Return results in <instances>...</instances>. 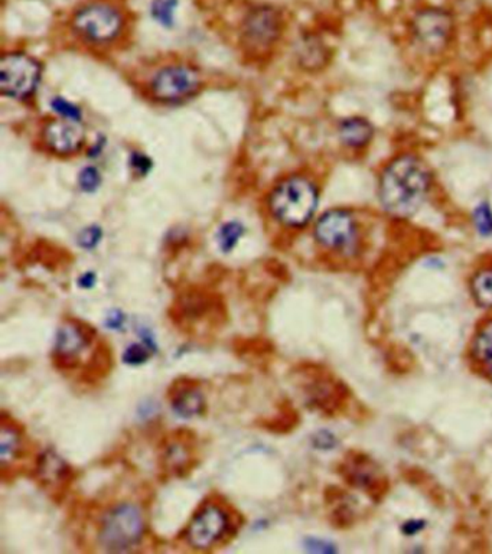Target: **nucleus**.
<instances>
[{
  "label": "nucleus",
  "instance_id": "nucleus-1",
  "mask_svg": "<svg viewBox=\"0 0 492 554\" xmlns=\"http://www.w3.org/2000/svg\"><path fill=\"white\" fill-rule=\"evenodd\" d=\"M430 188L428 167L417 158L404 155L390 163L380 179V199L384 210L407 218L419 211Z\"/></svg>",
  "mask_w": 492,
  "mask_h": 554
},
{
  "label": "nucleus",
  "instance_id": "nucleus-2",
  "mask_svg": "<svg viewBox=\"0 0 492 554\" xmlns=\"http://www.w3.org/2000/svg\"><path fill=\"white\" fill-rule=\"evenodd\" d=\"M318 205L315 185L302 176H292L280 182L270 195V210L280 223L289 227L307 224Z\"/></svg>",
  "mask_w": 492,
  "mask_h": 554
},
{
  "label": "nucleus",
  "instance_id": "nucleus-3",
  "mask_svg": "<svg viewBox=\"0 0 492 554\" xmlns=\"http://www.w3.org/2000/svg\"><path fill=\"white\" fill-rule=\"evenodd\" d=\"M125 26L122 12L107 2L81 6L73 16V29L78 37L93 44L113 41Z\"/></svg>",
  "mask_w": 492,
  "mask_h": 554
},
{
  "label": "nucleus",
  "instance_id": "nucleus-4",
  "mask_svg": "<svg viewBox=\"0 0 492 554\" xmlns=\"http://www.w3.org/2000/svg\"><path fill=\"white\" fill-rule=\"evenodd\" d=\"M143 534V518L138 507L123 504L113 508L100 528V544L107 551H125L138 544Z\"/></svg>",
  "mask_w": 492,
  "mask_h": 554
},
{
  "label": "nucleus",
  "instance_id": "nucleus-5",
  "mask_svg": "<svg viewBox=\"0 0 492 554\" xmlns=\"http://www.w3.org/2000/svg\"><path fill=\"white\" fill-rule=\"evenodd\" d=\"M41 81V65L22 53H10L0 61V91L10 98H28Z\"/></svg>",
  "mask_w": 492,
  "mask_h": 554
},
{
  "label": "nucleus",
  "instance_id": "nucleus-6",
  "mask_svg": "<svg viewBox=\"0 0 492 554\" xmlns=\"http://www.w3.org/2000/svg\"><path fill=\"white\" fill-rule=\"evenodd\" d=\"M199 86L201 78L195 68L188 65H171L152 78L150 91L159 102L176 103L194 95Z\"/></svg>",
  "mask_w": 492,
  "mask_h": 554
},
{
  "label": "nucleus",
  "instance_id": "nucleus-7",
  "mask_svg": "<svg viewBox=\"0 0 492 554\" xmlns=\"http://www.w3.org/2000/svg\"><path fill=\"white\" fill-rule=\"evenodd\" d=\"M282 15L273 6H256L243 21V42L251 51H264L280 37Z\"/></svg>",
  "mask_w": 492,
  "mask_h": 554
},
{
  "label": "nucleus",
  "instance_id": "nucleus-8",
  "mask_svg": "<svg viewBox=\"0 0 492 554\" xmlns=\"http://www.w3.org/2000/svg\"><path fill=\"white\" fill-rule=\"evenodd\" d=\"M412 28L414 38L423 49L435 54L448 45L453 32V19L444 9L428 8L417 12Z\"/></svg>",
  "mask_w": 492,
  "mask_h": 554
},
{
  "label": "nucleus",
  "instance_id": "nucleus-9",
  "mask_svg": "<svg viewBox=\"0 0 492 554\" xmlns=\"http://www.w3.org/2000/svg\"><path fill=\"white\" fill-rule=\"evenodd\" d=\"M315 236L320 244L335 250L352 247L357 237L355 223L349 212L344 210H332L319 218L315 227Z\"/></svg>",
  "mask_w": 492,
  "mask_h": 554
},
{
  "label": "nucleus",
  "instance_id": "nucleus-10",
  "mask_svg": "<svg viewBox=\"0 0 492 554\" xmlns=\"http://www.w3.org/2000/svg\"><path fill=\"white\" fill-rule=\"evenodd\" d=\"M42 138L49 150L58 155H70L80 150L86 134L80 122L57 119L44 127Z\"/></svg>",
  "mask_w": 492,
  "mask_h": 554
},
{
  "label": "nucleus",
  "instance_id": "nucleus-11",
  "mask_svg": "<svg viewBox=\"0 0 492 554\" xmlns=\"http://www.w3.org/2000/svg\"><path fill=\"white\" fill-rule=\"evenodd\" d=\"M226 528V514L217 507H208L197 515L186 533V539L197 548H207L224 534Z\"/></svg>",
  "mask_w": 492,
  "mask_h": 554
},
{
  "label": "nucleus",
  "instance_id": "nucleus-12",
  "mask_svg": "<svg viewBox=\"0 0 492 554\" xmlns=\"http://www.w3.org/2000/svg\"><path fill=\"white\" fill-rule=\"evenodd\" d=\"M374 134L372 126L363 117H349L339 124V138L349 147L365 146Z\"/></svg>",
  "mask_w": 492,
  "mask_h": 554
},
{
  "label": "nucleus",
  "instance_id": "nucleus-13",
  "mask_svg": "<svg viewBox=\"0 0 492 554\" xmlns=\"http://www.w3.org/2000/svg\"><path fill=\"white\" fill-rule=\"evenodd\" d=\"M86 347V337H84L81 329L74 324H65L58 329L55 349L62 357H73L82 351Z\"/></svg>",
  "mask_w": 492,
  "mask_h": 554
},
{
  "label": "nucleus",
  "instance_id": "nucleus-14",
  "mask_svg": "<svg viewBox=\"0 0 492 554\" xmlns=\"http://www.w3.org/2000/svg\"><path fill=\"white\" fill-rule=\"evenodd\" d=\"M202 406H203L202 396L197 390L181 391L172 401L174 410L182 417H194L199 414Z\"/></svg>",
  "mask_w": 492,
  "mask_h": 554
},
{
  "label": "nucleus",
  "instance_id": "nucleus-15",
  "mask_svg": "<svg viewBox=\"0 0 492 554\" xmlns=\"http://www.w3.org/2000/svg\"><path fill=\"white\" fill-rule=\"evenodd\" d=\"M66 472V466L54 452H48L39 462V477L46 483L60 482Z\"/></svg>",
  "mask_w": 492,
  "mask_h": 554
},
{
  "label": "nucleus",
  "instance_id": "nucleus-16",
  "mask_svg": "<svg viewBox=\"0 0 492 554\" xmlns=\"http://www.w3.org/2000/svg\"><path fill=\"white\" fill-rule=\"evenodd\" d=\"M179 0H152L150 15L161 26L172 28Z\"/></svg>",
  "mask_w": 492,
  "mask_h": 554
},
{
  "label": "nucleus",
  "instance_id": "nucleus-17",
  "mask_svg": "<svg viewBox=\"0 0 492 554\" xmlns=\"http://www.w3.org/2000/svg\"><path fill=\"white\" fill-rule=\"evenodd\" d=\"M472 292L481 306L492 308V268H486L473 277Z\"/></svg>",
  "mask_w": 492,
  "mask_h": 554
},
{
  "label": "nucleus",
  "instance_id": "nucleus-18",
  "mask_svg": "<svg viewBox=\"0 0 492 554\" xmlns=\"http://www.w3.org/2000/svg\"><path fill=\"white\" fill-rule=\"evenodd\" d=\"M472 356L482 362H486L492 358V322L484 325L477 337H475L472 344Z\"/></svg>",
  "mask_w": 492,
  "mask_h": 554
},
{
  "label": "nucleus",
  "instance_id": "nucleus-19",
  "mask_svg": "<svg viewBox=\"0 0 492 554\" xmlns=\"http://www.w3.org/2000/svg\"><path fill=\"white\" fill-rule=\"evenodd\" d=\"M243 234H244V228L240 223L231 221V223L224 224L221 228H219V231L217 234L219 248L226 251V253H228V251H231L237 246V243H239Z\"/></svg>",
  "mask_w": 492,
  "mask_h": 554
},
{
  "label": "nucleus",
  "instance_id": "nucleus-20",
  "mask_svg": "<svg viewBox=\"0 0 492 554\" xmlns=\"http://www.w3.org/2000/svg\"><path fill=\"white\" fill-rule=\"evenodd\" d=\"M18 434H16L13 429L5 426L2 429V434H0V455H2L3 465L9 463L13 459L16 450H18Z\"/></svg>",
  "mask_w": 492,
  "mask_h": 554
},
{
  "label": "nucleus",
  "instance_id": "nucleus-21",
  "mask_svg": "<svg viewBox=\"0 0 492 554\" xmlns=\"http://www.w3.org/2000/svg\"><path fill=\"white\" fill-rule=\"evenodd\" d=\"M473 224L482 236H491L492 234V210L486 203H482L475 208Z\"/></svg>",
  "mask_w": 492,
  "mask_h": 554
},
{
  "label": "nucleus",
  "instance_id": "nucleus-22",
  "mask_svg": "<svg viewBox=\"0 0 492 554\" xmlns=\"http://www.w3.org/2000/svg\"><path fill=\"white\" fill-rule=\"evenodd\" d=\"M51 107L60 116V119H66V120H74L80 122L81 120V110L75 104L70 103L68 100L62 97H55L53 102H51Z\"/></svg>",
  "mask_w": 492,
  "mask_h": 554
},
{
  "label": "nucleus",
  "instance_id": "nucleus-23",
  "mask_svg": "<svg viewBox=\"0 0 492 554\" xmlns=\"http://www.w3.org/2000/svg\"><path fill=\"white\" fill-rule=\"evenodd\" d=\"M101 183V175L95 166H86L80 172L78 185L84 192H94Z\"/></svg>",
  "mask_w": 492,
  "mask_h": 554
},
{
  "label": "nucleus",
  "instance_id": "nucleus-24",
  "mask_svg": "<svg viewBox=\"0 0 492 554\" xmlns=\"http://www.w3.org/2000/svg\"><path fill=\"white\" fill-rule=\"evenodd\" d=\"M103 237V232L95 225L84 228L78 236V244L84 248H94Z\"/></svg>",
  "mask_w": 492,
  "mask_h": 554
},
{
  "label": "nucleus",
  "instance_id": "nucleus-25",
  "mask_svg": "<svg viewBox=\"0 0 492 554\" xmlns=\"http://www.w3.org/2000/svg\"><path fill=\"white\" fill-rule=\"evenodd\" d=\"M125 362L131 364V365H138V364H143L147 358H149V351L140 345V344H131L126 351H125Z\"/></svg>",
  "mask_w": 492,
  "mask_h": 554
},
{
  "label": "nucleus",
  "instance_id": "nucleus-26",
  "mask_svg": "<svg viewBox=\"0 0 492 554\" xmlns=\"http://www.w3.org/2000/svg\"><path fill=\"white\" fill-rule=\"evenodd\" d=\"M130 167L134 171V174L138 175H147L149 171L152 169V160L143 155V154H131L130 156Z\"/></svg>",
  "mask_w": 492,
  "mask_h": 554
},
{
  "label": "nucleus",
  "instance_id": "nucleus-27",
  "mask_svg": "<svg viewBox=\"0 0 492 554\" xmlns=\"http://www.w3.org/2000/svg\"><path fill=\"white\" fill-rule=\"evenodd\" d=\"M307 548L309 551H318V553H332L335 551V548L327 543V542H320V540H308L307 542Z\"/></svg>",
  "mask_w": 492,
  "mask_h": 554
},
{
  "label": "nucleus",
  "instance_id": "nucleus-28",
  "mask_svg": "<svg viewBox=\"0 0 492 554\" xmlns=\"http://www.w3.org/2000/svg\"><path fill=\"white\" fill-rule=\"evenodd\" d=\"M123 319H125L123 313H120L118 311L117 312H111L109 315V317H107V326L113 328V329L120 328L123 325Z\"/></svg>",
  "mask_w": 492,
  "mask_h": 554
},
{
  "label": "nucleus",
  "instance_id": "nucleus-29",
  "mask_svg": "<svg viewBox=\"0 0 492 554\" xmlns=\"http://www.w3.org/2000/svg\"><path fill=\"white\" fill-rule=\"evenodd\" d=\"M78 284L84 289H91L95 284V275L94 273H86V275L80 276Z\"/></svg>",
  "mask_w": 492,
  "mask_h": 554
},
{
  "label": "nucleus",
  "instance_id": "nucleus-30",
  "mask_svg": "<svg viewBox=\"0 0 492 554\" xmlns=\"http://www.w3.org/2000/svg\"><path fill=\"white\" fill-rule=\"evenodd\" d=\"M421 528H423V523L417 521V519H412V521H409L403 527L406 534H414V533L420 531Z\"/></svg>",
  "mask_w": 492,
  "mask_h": 554
},
{
  "label": "nucleus",
  "instance_id": "nucleus-31",
  "mask_svg": "<svg viewBox=\"0 0 492 554\" xmlns=\"http://www.w3.org/2000/svg\"><path fill=\"white\" fill-rule=\"evenodd\" d=\"M486 369H488V374H489V377L492 378V358L491 360H488L486 362Z\"/></svg>",
  "mask_w": 492,
  "mask_h": 554
}]
</instances>
